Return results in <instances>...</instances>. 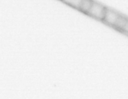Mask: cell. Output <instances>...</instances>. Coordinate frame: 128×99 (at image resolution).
<instances>
[{
	"label": "cell",
	"instance_id": "1",
	"mask_svg": "<svg viewBox=\"0 0 128 99\" xmlns=\"http://www.w3.org/2000/svg\"><path fill=\"white\" fill-rule=\"evenodd\" d=\"M128 19L120 15L116 11L106 8L103 21L109 26L122 30Z\"/></svg>",
	"mask_w": 128,
	"mask_h": 99
},
{
	"label": "cell",
	"instance_id": "3",
	"mask_svg": "<svg viewBox=\"0 0 128 99\" xmlns=\"http://www.w3.org/2000/svg\"><path fill=\"white\" fill-rule=\"evenodd\" d=\"M92 1L93 0H83L78 10L85 14H87L92 5Z\"/></svg>",
	"mask_w": 128,
	"mask_h": 99
},
{
	"label": "cell",
	"instance_id": "2",
	"mask_svg": "<svg viewBox=\"0 0 128 99\" xmlns=\"http://www.w3.org/2000/svg\"><path fill=\"white\" fill-rule=\"evenodd\" d=\"M106 8L102 4L93 0L92 5L86 14L96 19L102 21L105 15Z\"/></svg>",
	"mask_w": 128,
	"mask_h": 99
},
{
	"label": "cell",
	"instance_id": "5",
	"mask_svg": "<svg viewBox=\"0 0 128 99\" xmlns=\"http://www.w3.org/2000/svg\"><path fill=\"white\" fill-rule=\"evenodd\" d=\"M122 30L126 32L127 33H128V19L127 20L126 23L125 25H124V26L123 27V28Z\"/></svg>",
	"mask_w": 128,
	"mask_h": 99
},
{
	"label": "cell",
	"instance_id": "4",
	"mask_svg": "<svg viewBox=\"0 0 128 99\" xmlns=\"http://www.w3.org/2000/svg\"><path fill=\"white\" fill-rule=\"evenodd\" d=\"M64 3L77 9H79L83 0H62Z\"/></svg>",
	"mask_w": 128,
	"mask_h": 99
}]
</instances>
